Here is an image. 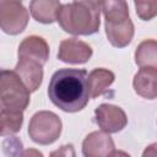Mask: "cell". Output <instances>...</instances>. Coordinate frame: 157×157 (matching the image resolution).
Instances as JSON below:
<instances>
[{"instance_id": "6da1fadb", "label": "cell", "mask_w": 157, "mask_h": 157, "mask_svg": "<svg viewBox=\"0 0 157 157\" xmlns=\"http://www.w3.org/2000/svg\"><path fill=\"white\" fill-rule=\"evenodd\" d=\"M87 71L85 69L64 67L56 70L48 85V97L50 102L66 113L82 110L90 97Z\"/></svg>"}, {"instance_id": "7a4b0ae2", "label": "cell", "mask_w": 157, "mask_h": 157, "mask_svg": "<svg viewBox=\"0 0 157 157\" xmlns=\"http://www.w3.org/2000/svg\"><path fill=\"white\" fill-rule=\"evenodd\" d=\"M102 1L82 0L63 4L58 13L61 29L74 36H91L101 26Z\"/></svg>"}, {"instance_id": "3957f363", "label": "cell", "mask_w": 157, "mask_h": 157, "mask_svg": "<svg viewBox=\"0 0 157 157\" xmlns=\"http://www.w3.org/2000/svg\"><path fill=\"white\" fill-rule=\"evenodd\" d=\"M104 29L109 43L115 48L129 45L134 38V23L129 16V6L123 0L102 1Z\"/></svg>"}, {"instance_id": "277c9868", "label": "cell", "mask_w": 157, "mask_h": 157, "mask_svg": "<svg viewBox=\"0 0 157 157\" xmlns=\"http://www.w3.org/2000/svg\"><path fill=\"white\" fill-rule=\"evenodd\" d=\"M29 93L28 88L13 70H1V110L23 113L31 101Z\"/></svg>"}, {"instance_id": "5b68a950", "label": "cell", "mask_w": 157, "mask_h": 157, "mask_svg": "<svg viewBox=\"0 0 157 157\" xmlns=\"http://www.w3.org/2000/svg\"><path fill=\"white\" fill-rule=\"evenodd\" d=\"M63 130L61 119L50 110L34 113L28 124V135L38 145H50L55 142Z\"/></svg>"}, {"instance_id": "8992f818", "label": "cell", "mask_w": 157, "mask_h": 157, "mask_svg": "<svg viewBox=\"0 0 157 157\" xmlns=\"http://www.w3.org/2000/svg\"><path fill=\"white\" fill-rule=\"evenodd\" d=\"M28 10L21 1H0V27L4 33L10 36L22 33L28 25Z\"/></svg>"}, {"instance_id": "52a82bcc", "label": "cell", "mask_w": 157, "mask_h": 157, "mask_svg": "<svg viewBox=\"0 0 157 157\" xmlns=\"http://www.w3.org/2000/svg\"><path fill=\"white\" fill-rule=\"evenodd\" d=\"M94 118L102 131L107 134L119 132L128 124L125 112L120 107L108 103H103L94 109Z\"/></svg>"}, {"instance_id": "ba28073f", "label": "cell", "mask_w": 157, "mask_h": 157, "mask_svg": "<svg viewBox=\"0 0 157 157\" xmlns=\"http://www.w3.org/2000/svg\"><path fill=\"white\" fill-rule=\"evenodd\" d=\"M93 54L90 44L77 38L63 39L59 44L58 59L66 64H85Z\"/></svg>"}, {"instance_id": "9c48e42d", "label": "cell", "mask_w": 157, "mask_h": 157, "mask_svg": "<svg viewBox=\"0 0 157 157\" xmlns=\"http://www.w3.org/2000/svg\"><path fill=\"white\" fill-rule=\"evenodd\" d=\"M114 151V141L104 131H92L82 141L83 157H110Z\"/></svg>"}, {"instance_id": "30bf717a", "label": "cell", "mask_w": 157, "mask_h": 157, "mask_svg": "<svg viewBox=\"0 0 157 157\" xmlns=\"http://www.w3.org/2000/svg\"><path fill=\"white\" fill-rule=\"evenodd\" d=\"M18 59H29L44 65L49 59V45L39 36H28L18 45Z\"/></svg>"}, {"instance_id": "8fae6325", "label": "cell", "mask_w": 157, "mask_h": 157, "mask_svg": "<svg viewBox=\"0 0 157 157\" xmlns=\"http://www.w3.org/2000/svg\"><path fill=\"white\" fill-rule=\"evenodd\" d=\"M29 92H36L43 81V65L29 59H18L13 70Z\"/></svg>"}, {"instance_id": "7c38bea8", "label": "cell", "mask_w": 157, "mask_h": 157, "mask_svg": "<svg viewBox=\"0 0 157 157\" xmlns=\"http://www.w3.org/2000/svg\"><path fill=\"white\" fill-rule=\"evenodd\" d=\"M132 87L136 94L145 99L157 98V69L141 67L134 76Z\"/></svg>"}, {"instance_id": "4fadbf2b", "label": "cell", "mask_w": 157, "mask_h": 157, "mask_svg": "<svg viewBox=\"0 0 157 157\" xmlns=\"http://www.w3.org/2000/svg\"><path fill=\"white\" fill-rule=\"evenodd\" d=\"M61 5L63 4L56 0H33L29 2V11L37 22L49 25L58 20Z\"/></svg>"}, {"instance_id": "5bb4252c", "label": "cell", "mask_w": 157, "mask_h": 157, "mask_svg": "<svg viewBox=\"0 0 157 157\" xmlns=\"http://www.w3.org/2000/svg\"><path fill=\"white\" fill-rule=\"evenodd\" d=\"M114 80H115V75L113 71L104 67L93 69L87 76L90 97L97 98L98 96L103 94L112 86Z\"/></svg>"}, {"instance_id": "9a60e30c", "label": "cell", "mask_w": 157, "mask_h": 157, "mask_svg": "<svg viewBox=\"0 0 157 157\" xmlns=\"http://www.w3.org/2000/svg\"><path fill=\"white\" fill-rule=\"evenodd\" d=\"M135 63L140 67L157 69V40L145 39L135 49Z\"/></svg>"}, {"instance_id": "2e32d148", "label": "cell", "mask_w": 157, "mask_h": 157, "mask_svg": "<svg viewBox=\"0 0 157 157\" xmlns=\"http://www.w3.org/2000/svg\"><path fill=\"white\" fill-rule=\"evenodd\" d=\"M1 118V136L12 135L21 130L23 123L22 112H0Z\"/></svg>"}, {"instance_id": "e0dca14e", "label": "cell", "mask_w": 157, "mask_h": 157, "mask_svg": "<svg viewBox=\"0 0 157 157\" xmlns=\"http://www.w3.org/2000/svg\"><path fill=\"white\" fill-rule=\"evenodd\" d=\"M136 15L142 21H150L157 16V1H135Z\"/></svg>"}, {"instance_id": "ac0fdd59", "label": "cell", "mask_w": 157, "mask_h": 157, "mask_svg": "<svg viewBox=\"0 0 157 157\" xmlns=\"http://www.w3.org/2000/svg\"><path fill=\"white\" fill-rule=\"evenodd\" d=\"M49 157H76V153H75L74 146L71 144H67V145H63L59 148L50 152Z\"/></svg>"}, {"instance_id": "d6986e66", "label": "cell", "mask_w": 157, "mask_h": 157, "mask_svg": "<svg viewBox=\"0 0 157 157\" xmlns=\"http://www.w3.org/2000/svg\"><path fill=\"white\" fill-rule=\"evenodd\" d=\"M141 157H157V142H153V144L148 145L144 150Z\"/></svg>"}, {"instance_id": "ffe728a7", "label": "cell", "mask_w": 157, "mask_h": 157, "mask_svg": "<svg viewBox=\"0 0 157 157\" xmlns=\"http://www.w3.org/2000/svg\"><path fill=\"white\" fill-rule=\"evenodd\" d=\"M18 157H44L43 153L37 148H27L22 153H20Z\"/></svg>"}, {"instance_id": "44dd1931", "label": "cell", "mask_w": 157, "mask_h": 157, "mask_svg": "<svg viewBox=\"0 0 157 157\" xmlns=\"http://www.w3.org/2000/svg\"><path fill=\"white\" fill-rule=\"evenodd\" d=\"M110 157H131L129 153H126L125 151H121V150H115L112 155H110Z\"/></svg>"}]
</instances>
